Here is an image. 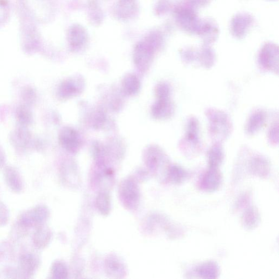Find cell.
<instances>
[{
    "label": "cell",
    "mask_w": 279,
    "mask_h": 279,
    "mask_svg": "<svg viewBox=\"0 0 279 279\" xmlns=\"http://www.w3.org/2000/svg\"><path fill=\"white\" fill-rule=\"evenodd\" d=\"M48 209L44 206H38L24 211L19 216L18 223L29 228L43 225L48 216Z\"/></svg>",
    "instance_id": "cell-1"
},
{
    "label": "cell",
    "mask_w": 279,
    "mask_h": 279,
    "mask_svg": "<svg viewBox=\"0 0 279 279\" xmlns=\"http://www.w3.org/2000/svg\"><path fill=\"white\" fill-rule=\"evenodd\" d=\"M39 260L37 256L30 253L24 254L20 257L19 269L25 277H30L37 270Z\"/></svg>",
    "instance_id": "cell-2"
},
{
    "label": "cell",
    "mask_w": 279,
    "mask_h": 279,
    "mask_svg": "<svg viewBox=\"0 0 279 279\" xmlns=\"http://www.w3.org/2000/svg\"><path fill=\"white\" fill-rule=\"evenodd\" d=\"M4 180L8 188L15 193L22 192L24 188L23 179L16 170L8 168L4 172Z\"/></svg>",
    "instance_id": "cell-3"
},
{
    "label": "cell",
    "mask_w": 279,
    "mask_h": 279,
    "mask_svg": "<svg viewBox=\"0 0 279 279\" xmlns=\"http://www.w3.org/2000/svg\"><path fill=\"white\" fill-rule=\"evenodd\" d=\"M33 236V243L37 249H43L48 245L50 240V231L44 225L38 226Z\"/></svg>",
    "instance_id": "cell-4"
},
{
    "label": "cell",
    "mask_w": 279,
    "mask_h": 279,
    "mask_svg": "<svg viewBox=\"0 0 279 279\" xmlns=\"http://www.w3.org/2000/svg\"><path fill=\"white\" fill-rule=\"evenodd\" d=\"M221 180L220 175L215 170H211L205 175L201 185L206 190H214L219 187Z\"/></svg>",
    "instance_id": "cell-5"
},
{
    "label": "cell",
    "mask_w": 279,
    "mask_h": 279,
    "mask_svg": "<svg viewBox=\"0 0 279 279\" xmlns=\"http://www.w3.org/2000/svg\"><path fill=\"white\" fill-rule=\"evenodd\" d=\"M64 143L67 148L71 149L76 148L79 141L77 134L72 129H67L64 134Z\"/></svg>",
    "instance_id": "cell-6"
},
{
    "label": "cell",
    "mask_w": 279,
    "mask_h": 279,
    "mask_svg": "<svg viewBox=\"0 0 279 279\" xmlns=\"http://www.w3.org/2000/svg\"><path fill=\"white\" fill-rule=\"evenodd\" d=\"M216 266L213 263H206L199 268L198 272L200 276L205 278H215L217 275Z\"/></svg>",
    "instance_id": "cell-7"
},
{
    "label": "cell",
    "mask_w": 279,
    "mask_h": 279,
    "mask_svg": "<svg viewBox=\"0 0 279 279\" xmlns=\"http://www.w3.org/2000/svg\"><path fill=\"white\" fill-rule=\"evenodd\" d=\"M124 87H126V90L128 93L134 94L139 89V80L134 76L129 75L127 79L124 81Z\"/></svg>",
    "instance_id": "cell-8"
},
{
    "label": "cell",
    "mask_w": 279,
    "mask_h": 279,
    "mask_svg": "<svg viewBox=\"0 0 279 279\" xmlns=\"http://www.w3.org/2000/svg\"><path fill=\"white\" fill-rule=\"evenodd\" d=\"M9 220V212L6 205L0 201V227L6 225Z\"/></svg>",
    "instance_id": "cell-9"
},
{
    "label": "cell",
    "mask_w": 279,
    "mask_h": 279,
    "mask_svg": "<svg viewBox=\"0 0 279 279\" xmlns=\"http://www.w3.org/2000/svg\"><path fill=\"white\" fill-rule=\"evenodd\" d=\"M53 275L55 278H63L65 275V269L60 263H56L53 267Z\"/></svg>",
    "instance_id": "cell-10"
},
{
    "label": "cell",
    "mask_w": 279,
    "mask_h": 279,
    "mask_svg": "<svg viewBox=\"0 0 279 279\" xmlns=\"http://www.w3.org/2000/svg\"><path fill=\"white\" fill-rule=\"evenodd\" d=\"M173 170L174 171L171 174V175L172 179L174 180V182H180L185 178L186 174L182 170L178 169Z\"/></svg>",
    "instance_id": "cell-11"
}]
</instances>
